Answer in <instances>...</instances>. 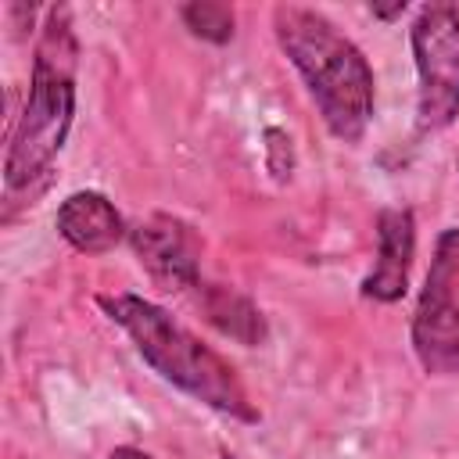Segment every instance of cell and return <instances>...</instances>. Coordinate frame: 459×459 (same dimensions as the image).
<instances>
[{
	"mask_svg": "<svg viewBox=\"0 0 459 459\" xmlns=\"http://www.w3.org/2000/svg\"><path fill=\"white\" fill-rule=\"evenodd\" d=\"M273 32L308 97L316 100L323 126L341 143H359L373 118L377 82L366 54L316 7L280 4L273 7Z\"/></svg>",
	"mask_w": 459,
	"mask_h": 459,
	"instance_id": "cell-1",
	"label": "cell"
},
{
	"mask_svg": "<svg viewBox=\"0 0 459 459\" xmlns=\"http://www.w3.org/2000/svg\"><path fill=\"white\" fill-rule=\"evenodd\" d=\"M97 305L111 323H118L129 333L140 359L161 380H169L172 387H179L183 394L222 416L258 423V409L247 387L240 384L237 369L215 348H208L194 330H186L169 308L140 294H100Z\"/></svg>",
	"mask_w": 459,
	"mask_h": 459,
	"instance_id": "cell-2",
	"label": "cell"
},
{
	"mask_svg": "<svg viewBox=\"0 0 459 459\" xmlns=\"http://www.w3.org/2000/svg\"><path fill=\"white\" fill-rule=\"evenodd\" d=\"M75 68H79V39L72 25V11L65 4L47 7L36 39L29 97L14 118L11 147L4 161L7 190L32 186V179H39L65 147L75 115Z\"/></svg>",
	"mask_w": 459,
	"mask_h": 459,
	"instance_id": "cell-3",
	"label": "cell"
},
{
	"mask_svg": "<svg viewBox=\"0 0 459 459\" xmlns=\"http://www.w3.org/2000/svg\"><path fill=\"white\" fill-rule=\"evenodd\" d=\"M416 57V122L437 133L459 115V7L434 0L423 4L409 29Z\"/></svg>",
	"mask_w": 459,
	"mask_h": 459,
	"instance_id": "cell-4",
	"label": "cell"
},
{
	"mask_svg": "<svg viewBox=\"0 0 459 459\" xmlns=\"http://www.w3.org/2000/svg\"><path fill=\"white\" fill-rule=\"evenodd\" d=\"M412 351L430 377L459 373V226H448L434 244L412 316Z\"/></svg>",
	"mask_w": 459,
	"mask_h": 459,
	"instance_id": "cell-5",
	"label": "cell"
},
{
	"mask_svg": "<svg viewBox=\"0 0 459 459\" xmlns=\"http://www.w3.org/2000/svg\"><path fill=\"white\" fill-rule=\"evenodd\" d=\"M129 244L143 273L161 290H194L201 283V237L190 222L169 212H154L129 230Z\"/></svg>",
	"mask_w": 459,
	"mask_h": 459,
	"instance_id": "cell-6",
	"label": "cell"
},
{
	"mask_svg": "<svg viewBox=\"0 0 459 459\" xmlns=\"http://www.w3.org/2000/svg\"><path fill=\"white\" fill-rule=\"evenodd\" d=\"M416 255V219L409 208H384L377 215V262L362 280V294L373 301H398L409 290V269Z\"/></svg>",
	"mask_w": 459,
	"mask_h": 459,
	"instance_id": "cell-7",
	"label": "cell"
},
{
	"mask_svg": "<svg viewBox=\"0 0 459 459\" xmlns=\"http://www.w3.org/2000/svg\"><path fill=\"white\" fill-rule=\"evenodd\" d=\"M57 233L79 255H108L122 237L126 222L100 190H75L57 208Z\"/></svg>",
	"mask_w": 459,
	"mask_h": 459,
	"instance_id": "cell-8",
	"label": "cell"
},
{
	"mask_svg": "<svg viewBox=\"0 0 459 459\" xmlns=\"http://www.w3.org/2000/svg\"><path fill=\"white\" fill-rule=\"evenodd\" d=\"M197 308L201 316L230 341L244 344V348H255L265 341V316L258 312V305L233 290V287H222V283H197Z\"/></svg>",
	"mask_w": 459,
	"mask_h": 459,
	"instance_id": "cell-9",
	"label": "cell"
},
{
	"mask_svg": "<svg viewBox=\"0 0 459 459\" xmlns=\"http://www.w3.org/2000/svg\"><path fill=\"white\" fill-rule=\"evenodd\" d=\"M179 18H183V25H186L197 39H208V43H230V39H233L237 14H233L230 4L194 0V4H183V7H179Z\"/></svg>",
	"mask_w": 459,
	"mask_h": 459,
	"instance_id": "cell-10",
	"label": "cell"
},
{
	"mask_svg": "<svg viewBox=\"0 0 459 459\" xmlns=\"http://www.w3.org/2000/svg\"><path fill=\"white\" fill-rule=\"evenodd\" d=\"M265 154H269V172L276 179H287L294 169V151H290V136L276 126L265 129Z\"/></svg>",
	"mask_w": 459,
	"mask_h": 459,
	"instance_id": "cell-11",
	"label": "cell"
},
{
	"mask_svg": "<svg viewBox=\"0 0 459 459\" xmlns=\"http://www.w3.org/2000/svg\"><path fill=\"white\" fill-rule=\"evenodd\" d=\"M405 0H394L391 7H384V4H369V11H373V18H384V22H394V18H402L405 14Z\"/></svg>",
	"mask_w": 459,
	"mask_h": 459,
	"instance_id": "cell-12",
	"label": "cell"
},
{
	"mask_svg": "<svg viewBox=\"0 0 459 459\" xmlns=\"http://www.w3.org/2000/svg\"><path fill=\"white\" fill-rule=\"evenodd\" d=\"M108 459H154L151 452H143V448H133V445H118Z\"/></svg>",
	"mask_w": 459,
	"mask_h": 459,
	"instance_id": "cell-13",
	"label": "cell"
},
{
	"mask_svg": "<svg viewBox=\"0 0 459 459\" xmlns=\"http://www.w3.org/2000/svg\"><path fill=\"white\" fill-rule=\"evenodd\" d=\"M219 459H237V455H230V452H222V455H219Z\"/></svg>",
	"mask_w": 459,
	"mask_h": 459,
	"instance_id": "cell-14",
	"label": "cell"
}]
</instances>
